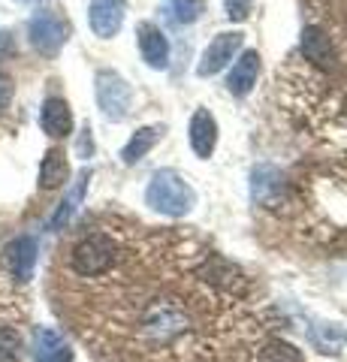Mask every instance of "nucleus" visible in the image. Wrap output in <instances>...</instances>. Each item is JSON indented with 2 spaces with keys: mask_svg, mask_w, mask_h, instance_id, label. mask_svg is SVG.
<instances>
[{
  "mask_svg": "<svg viewBox=\"0 0 347 362\" xmlns=\"http://www.w3.org/2000/svg\"><path fill=\"white\" fill-rule=\"evenodd\" d=\"M124 13H127V0H91L88 21H91V30L100 40H112L124 25Z\"/></svg>",
  "mask_w": 347,
  "mask_h": 362,
  "instance_id": "nucleus-7",
  "label": "nucleus"
},
{
  "mask_svg": "<svg viewBox=\"0 0 347 362\" xmlns=\"http://www.w3.org/2000/svg\"><path fill=\"white\" fill-rule=\"evenodd\" d=\"M163 136V124H148V127H139L136 133L127 139V145L121 148V160H124L127 166L139 163L145 154H148L154 145H158V139Z\"/></svg>",
  "mask_w": 347,
  "mask_h": 362,
  "instance_id": "nucleus-15",
  "label": "nucleus"
},
{
  "mask_svg": "<svg viewBox=\"0 0 347 362\" xmlns=\"http://www.w3.org/2000/svg\"><path fill=\"white\" fill-rule=\"evenodd\" d=\"M136 40H139L142 61L148 64L151 70H166V66H170V40H166V33L158 25L142 21L136 28Z\"/></svg>",
  "mask_w": 347,
  "mask_h": 362,
  "instance_id": "nucleus-8",
  "label": "nucleus"
},
{
  "mask_svg": "<svg viewBox=\"0 0 347 362\" xmlns=\"http://www.w3.org/2000/svg\"><path fill=\"white\" fill-rule=\"evenodd\" d=\"M223 9H227L230 21H245L254 9V0H223Z\"/></svg>",
  "mask_w": 347,
  "mask_h": 362,
  "instance_id": "nucleus-21",
  "label": "nucleus"
},
{
  "mask_svg": "<svg viewBox=\"0 0 347 362\" xmlns=\"http://www.w3.org/2000/svg\"><path fill=\"white\" fill-rule=\"evenodd\" d=\"M88 181H91V173H85L76 178V185L70 187V194H66L64 199H61V206L54 209V214H52V221H49V230H64L66 223L73 221V214L79 211V206H82V199H85V190H88Z\"/></svg>",
  "mask_w": 347,
  "mask_h": 362,
  "instance_id": "nucleus-14",
  "label": "nucleus"
},
{
  "mask_svg": "<svg viewBox=\"0 0 347 362\" xmlns=\"http://www.w3.org/2000/svg\"><path fill=\"white\" fill-rule=\"evenodd\" d=\"M118 263V242L109 233H88L70 251V269L79 278H100Z\"/></svg>",
  "mask_w": 347,
  "mask_h": 362,
  "instance_id": "nucleus-2",
  "label": "nucleus"
},
{
  "mask_svg": "<svg viewBox=\"0 0 347 362\" xmlns=\"http://www.w3.org/2000/svg\"><path fill=\"white\" fill-rule=\"evenodd\" d=\"M260 362H302V356H299L296 347L275 341V344H266L260 350Z\"/></svg>",
  "mask_w": 347,
  "mask_h": 362,
  "instance_id": "nucleus-19",
  "label": "nucleus"
},
{
  "mask_svg": "<svg viewBox=\"0 0 347 362\" xmlns=\"http://www.w3.org/2000/svg\"><path fill=\"white\" fill-rule=\"evenodd\" d=\"M242 42H245V33H239V30L218 33V37L206 45L203 58H199V64H196V76H199V78H208V76L220 73L223 66H230L233 58L239 54Z\"/></svg>",
  "mask_w": 347,
  "mask_h": 362,
  "instance_id": "nucleus-5",
  "label": "nucleus"
},
{
  "mask_svg": "<svg viewBox=\"0 0 347 362\" xmlns=\"http://www.w3.org/2000/svg\"><path fill=\"white\" fill-rule=\"evenodd\" d=\"M91 151H94L91 127H82V136H79V157H91Z\"/></svg>",
  "mask_w": 347,
  "mask_h": 362,
  "instance_id": "nucleus-22",
  "label": "nucleus"
},
{
  "mask_svg": "<svg viewBox=\"0 0 347 362\" xmlns=\"http://www.w3.org/2000/svg\"><path fill=\"white\" fill-rule=\"evenodd\" d=\"M94 90H97V106L109 121H124L133 106V90L124 82V76L115 70H100L94 76Z\"/></svg>",
  "mask_w": 347,
  "mask_h": 362,
  "instance_id": "nucleus-3",
  "label": "nucleus"
},
{
  "mask_svg": "<svg viewBox=\"0 0 347 362\" xmlns=\"http://www.w3.org/2000/svg\"><path fill=\"white\" fill-rule=\"evenodd\" d=\"M21 356V335L13 326H0V362H18Z\"/></svg>",
  "mask_w": 347,
  "mask_h": 362,
  "instance_id": "nucleus-18",
  "label": "nucleus"
},
{
  "mask_svg": "<svg viewBox=\"0 0 347 362\" xmlns=\"http://www.w3.org/2000/svg\"><path fill=\"white\" fill-rule=\"evenodd\" d=\"M9 100H13V82L0 73V109H6Z\"/></svg>",
  "mask_w": 347,
  "mask_h": 362,
  "instance_id": "nucleus-23",
  "label": "nucleus"
},
{
  "mask_svg": "<svg viewBox=\"0 0 347 362\" xmlns=\"http://www.w3.org/2000/svg\"><path fill=\"white\" fill-rule=\"evenodd\" d=\"M172 9H175V18L184 21V25H190V21H196L199 16H203V0H172Z\"/></svg>",
  "mask_w": 347,
  "mask_h": 362,
  "instance_id": "nucleus-20",
  "label": "nucleus"
},
{
  "mask_svg": "<svg viewBox=\"0 0 347 362\" xmlns=\"http://www.w3.org/2000/svg\"><path fill=\"white\" fill-rule=\"evenodd\" d=\"M70 178V166H66V154L61 148H49L46 157L40 163V187L42 190H54Z\"/></svg>",
  "mask_w": 347,
  "mask_h": 362,
  "instance_id": "nucleus-16",
  "label": "nucleus"
},
{
  "mask_svg": "<svg viewBox=\"0 0 347 362\" xmlns=\"http://www.w3.org/2000/svg\"><path fill=\"white\" fill-rule=\"evenodd\" d=\"M302 52H305L311 61L327 64L329 61V40L323 37L317 28H308V30H302Z\"/></svg>",
  "mask_w": 347,
  "mask_h": 362,
  "instance_id": "nucleus-17",
  "label": "nucleus"
},
{
  "mask_svg": "<svg viewBox=\"0 0 347 362\" xmlns=\"http://www.w3.org/2000/svg\"><path fill=\"white\" fill-rule=\"evenodd\" d=\"M70 347L61 338V332L49 329V326H40L33 332V359L37 362H70Z\"/></svg>",
  "mask_w": 347,
  "mask_h": 362,
  "instance_id": "nucleus-13",
  "label": "nucleus"
},
{
  "mask_svg": "<svg viewBox=\"0 0 347 362\" xmlns=\"http://www.w3.org/2000/svg\"><path fill=\"white\" fill-rule=\"evenodd\" d=\"M40 127H42V133L54 136V139H61V136H70L73 133V112H70V106H66V100L49 97L46 103H42Z\"/></svg>",
  "mask_w": 347,
  "mask_h": 362,
  "instance_id": "nucleus-12",
  "label": "nucleus"
},
{
  "mask_svg": "<svg viewBox=\"0 0 347 362\" xmlns=\"http://www.w3.org/2000/svg\"><path fill=\"white\" fill-rule=\"evenodd\" d=\"M6 269L18 284H28L37 269V239L33 235H18L6 245Z\"/></svg>",
  "mask_w": 347,
  "mask_h": 362,
  "instance_id": "nucleus-9",
  "label": "nucleus"
},
{
  "mask_svg": "<svg viewBox=\"0 0 347 362\" xmlns=\"http://www.w3.org/2000/svg\"><path fill=\"white\" fill-rule=\"evenodd\" d=\"M145 202L170 218H184L196 206V190L187 185L184 175H178L175 169H158L151 175L148 187H145Z\"/></svg>",
  "mask_w": 347,
  "mask_h": 362,
  "instance_id": "nucleus-1",
  "label": "nucleus"
},
{
  "mask_svg": "<svg viewBox=\"0 0 347 362\" xmlns=\"http://www.w3.org/2000/svg\"><path fill=\"white\" fill-rule=\"evenodd\" d=\"M218 145V121L208 109H196L194 118H190V148H194L196 157L208 160L215 154Z\"/></svg>",
  "mask_w": 347,
  "mask_h": 362,
  "instance_id": "nucleus-10",
  "label": "nucleus"
},
{
  "mask_svg": "<svg viewBox=\"0 0 347 362\" xmlns=\"http://www.w3.org/2000/svg\"><path fill=\"white\" fill-rule=\"evenodd\" d=\"M257 76H260V54L254 49L251 52H242V58L233 64V70L227 73V88L233 97H245L251 94L254 85H257Z\"/></svg>",
  "mask_w": 347,
  "mask_h": 362,
  "instance_id": "nucleus-11",
  "label": "nucleus"
},
{
  "mask_svg": "<svg viewBox=\"0 0 347 362\" xmlns=\"http://www.w3.org/2000/svg\"><path fill=\"white\" fill-rule=\"evenodd\" d=\"M284 173L272 163H260L251 173V199L257 206H278L284 199Z\"/></svg>",
  "mask_w": 347,
  "mask_h": 362,
  "instance_id": "nucleus-6",
  "label": "nucleus"
},
{
  "mask_svg": "<svg viewBox=\"0 0 347 362\" xmlns=\"http://www.w3.org/2000/svg\"><path fill=\"white\" fill-rule=\"evenodd\" d=\"M28 37L40 54L52 58V54H58L64 49L66 37H70V25H66V18L58 16L54 9H37L28 21Z\"/></svg>",
  "mask_w": 347,
  "mask_h": 362,
  "instance_id": "nucleus-4",
  "label": "nucleus"
}]
</instances>
